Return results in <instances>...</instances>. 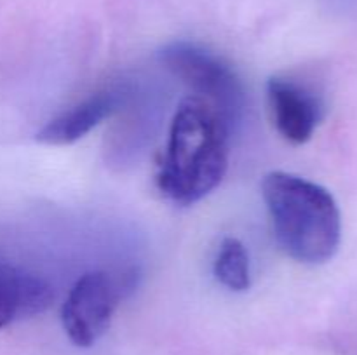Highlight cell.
<instances>
[{
	"label": "cell",
	"instance_id": "obj_1",
	"mask_svg": "<svg viewBox=\"0 0 357 355\" xmlns=\"http://www.w3.org/2000/svg\"><path fill=\"white\" fill-rule=\"evenodd\" d=\"M230 131L211 103L194 94L185 97L157 162L155 183L164 197L178 205H192L211 194L229 167Z\"/></svg>",
	"mask_w": 357,
	"mask_h": 355
},
{
	"label": "cell",
	"instance_id": "obj_2",
	"mask_svg": "<svg viewBox=\"0 0 357 355\" xmlns=\"http://www.w3.org/2000/svg\"><path fill=\"white\" fill-rule=\"evenodd\" d=\"M261 195L278 244L289 258L323 265L337 254L342 216L326 188L284 171H272L261 181Z\"/></svg>",
	"mask_w": 357,
	"mask_h": 355
},
{
	"label": "cell",
	"instance_id": "obj_3",
	"mask_svg": "<svg viewBox=\"0 0 357 355\" xmlns=\"http://www.w3.org/2000/svg\"><path fill=\"white\" fill-rule=\"evenodd\" d=\"M160 63L187 84L194 96L211 103L234 127L244 110V89L232 66L194 42H173L159 52Z\"/></svg>",
	"mask_w": 357,
	"mask_h": 355
},
{
	"label": "cell",
	"instance_id": "obj_4",
	"mask_svg": "<svg viewBox=\"0 0 357 355\" xmlns=\"http://www.w3.org/2000/svg\"><path fill=\"white\" fill-rule=\"evenodd\" d=\"M131 287L101 270L84 274L70 289L61 308L63 329L77 347L96 343L110 327L115 308Z\"/></svg>",
	"mask_w": 357,
	"mask_h": 355
},
{
	"label": "cell",
	"instance_id": "obj_5",
	"mask_svg": "<svg viewBox=\"0 0 357 355\" xmlns=\"http://www.w3.org/2000/svg\"><path fill=\"white\" fill-rule=\"evenodd\" d=\"M268 113L279 134L293 145H303L323 120V101L305 84L289 77H272L267 82Z\"/></svg>",
	"mask_w": 357,
	"mask_h": 355
},
{
	"label": "cell",
	"instance_id": "obj_6",
	"mask_svg": "<svg viewBox=\"0 0 357 355\" xmlns=\"http://www.w3.org/2000/svg\"><path fill=\"white\" fill-rule=\"evenodd\" d=\"M54 292L38 275L13 265L0 263V329L44 313L52 305Z\"/></svg>",
	"mask_w": 357,
	"mask_h": 355
},
{
	"label": "cell",
	"instance_id": "obj_7",
	"mask_svg": "<svg viewBox=\"0 0 357 355\" xmlns=\"http://www.w3.org/2000/svg\"><path fill=\"white\" fill-rule=\"evenodd\" d=\"M119 106V96L112 90L98 93L70 110L49 120L37 132V141L44 145L65 146L79 141L94 127L110 117Z\"/></svg>",
	"mask_w": 357,
	"mask_h": 355
},
{
	"label": "cell",
	"instance_id": "obj_8",
	"mask_svg": "<svg viewBox=\"0 0 357 355\" xmlns=\"http://www.w3.org/2000/svg\"><path fill=\"white\" fill-rule=\"evenodd\" d=\"M215 277L230 291L243 292L250 289V256L239 239L227 237L220 244L215 260Z\"/></svg>",
	"mask_w": 357,
	"mask_h": 355
}]
</instances>
